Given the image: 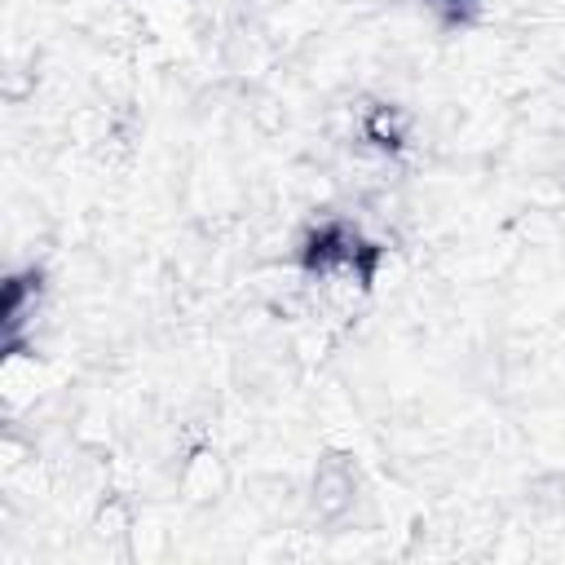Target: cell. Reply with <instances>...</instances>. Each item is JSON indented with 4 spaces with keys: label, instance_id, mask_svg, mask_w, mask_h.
Wrapping results in <instances>:
<instances>
[{
    "label": "cell",
    "instance_id": "cell-2",
    "mask_svg": "<svg viewBox=\"0 0 565 565\" xmlns=\"http://www.w3.org/2000/svg\"><path fill=\"white\" fill-rule=\"evenodd\" d=\"M358 503V468L349 455H322L313 463V481H309V508L322 521H340L349 516Z\"/></svg>",
    "mask_w": 565,
    "mask_h": 565
},
{
    "label": "cell",
    "instance_id": "cell-3",
    "mask_svg": "<svg viewBox=\"0 0 565 565\" xmlns=\"http://www.w3.org/2000/svg\"><path fill=\"white\" fill-rule=\"evenodd\" d=\"M225 486H230V468H225V459H221L212 446L185 450V459H181V468H177V490H181V499H185L190 508L216 503V499L225 494Z\"/></svg>",
    "mask_w": 565,
    "mask_h": 565
},
{
    "label": "cell",
    "instance_id": "cell-1",
    "mask_svg": "<svg viewBox=\"0 0 565 565\" xmlns=\"http://www.w3.org/2000/svg\"><path fill=\"white\" fill-rule=\"evenodd\" d=\"M53 388V366L49 358L31 344H4V358H0V402L9 411V419L35 411Z\"/></svg>",
    "mask_w": 565,
    "mask_h": 565
},
{
    "label": "cell",
    "instance_id": "cell-4",
    "mask_svg": "<svg viewBox=\"0 0 565 565\" xmlns=\"http://www.w3.org/2000/svg\"><path fill=\"white\" fill-rule=\"evenodd\" d=\"M561 199H565V177H561Z\"/></svg>",
    "mask_w": 565,
    "mask_h": 565
}]
</instances>
